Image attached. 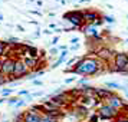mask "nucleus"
<instances>
[{"label": "nucleus", "instance_id": "nucleus-11", "mask_svg": "<svg viewBox=\"0 0 128 122\" xmlns=\"http://www.w3.org/2000/svg\"><path fill=\"white\" fill-rule=\"evenodd\" d=\"M82 16H84V19H88V20L98 17V14H96V13H82Z\"/></svg>", "mask_w": 128, "mask_h": 122}, {"label": "nucleus", "instance_id": "nucleus-28", "mask_svg": "<svg viewBox=\"0 0 128 122\" xmlns=\"http://www.w3.org/2000/svg\"><path fill=\"white\" fill-rule=\"evenodd\" d=\"M58 52V50H56V49H52V50H50V55H55V53Z\"/></svg>", "mask_w": 128, "mask_h": 122}, {"label": "nucleus", "instance_id": "nucleus-26", "mask_svg": "<svg viewBox=\"0 0 128 122\" xmlns=\"http://www.w3.org/2000/svg\"><path fill=\"white\" fill-rule=\"evenodd\" d=\"M33 83H35V85H39V86L42 85V82H40V81H33Z\"/></svg>", "mask_w": 128, "mask_h": 122}, {"label": "nucleus", "instance_id": "nucleus-1", "mask_svg": "<svg viewBox=\"0 0 128 122\" xmlns=\"http://www.w3.org/2000/svg\"><path fill=\"white\" fill-rule=\"evenodd\" d=\"M98 70H99V63L95 59L85 58L84 60H81L76 65V69L74 70V73H78V75H94Z\"/></svg>", "mask_w": 128, "mask_h": 122}, {"label": "nucleus", "instance_id": "nucleus-18", "mask_svg": "<svg viewBox=\"0 0 128 122\" xmlns=\"http://www.w3.org/2000/svg\"><path fill=\"white\" fill-rule=\"evenodd\" d=\"M4 47H6V45H4V42H0V56L3 55V52H4Z\"/></svg>", "mask_w": 128, "mask_h": 122}, {"label": "nucleus", "instance_id": "nucleus-31", "mask_svg": "<svg viewBox=\"0 0 128 122\" xmlns=\"http://www.w3.org/2000/svg\"><path fill=\"white\" fill-rule=\"evenodd\" d=\"M81 1H89V0H81Z\"/></svg>", "mask_w": 128, "mask_h": 122}, {"label": "nucleus", "instance_id": "nucleus-5", "mask_svg": "<svg viewBox=\"0 0 128 122\" xmlns=\"http://www.w3.org/2000/svg\"><path fill=\"white\" fill-rule=\"evenodd\" d=\"M28 73V68L24 66V63L20 62H14V69H13V75L14 76H23Z\"/></svg>", "mask_w": 128, "mask_h": 122}, {"label": "nucleus", "instance_id": "nucleus-27", "mask_svg": "<svg viewBox=\"0 0 128 122\" xmlns=\"http://www.w3.org/2000/svg\"><path fill=\"white\" fill-rule=\"evenodd\" d=\"M56 42H58V37H53V40H52V45H56Z\"/></svg>", "mask_w": 128, "mask_h": 122}, {"label": "nucleus", "instance_id": "nucleus-17", "mask_svg": "<svg viewBox=\"0 0 128 122\" xmlns=\"http://www.w3.org/2000/svg\"><path fill=\"white\" fill-rule=\"evenodd\" d=\"M13 92V89H4V91H2V95L3 96H7V95H10Z\"/></svg>", "mask_w": 128, "mask_h": 122}, {"label": "nucleus", "instance_id": "nucleus-7", "mask_svg": "<svg viewBox=\"0 0 128 122\" xmlns=\"http://www.w3.org/2000/svg\"><path fill=\"white\" fill-rule=\"evenodd\" d=\"M13 69H14V62H13V60H6V62H3L2 72L9 73V75H13Z\"/></svg>", "mask_w": 128, "mask_h": 122}, {"label": "nucleus", "instance_id": "nucleus-33", "mask_svg": "<svg viewBox=\"0 0 128 122\" xmlns=\"http://www.w3.org/2000/svg\"><path fill=\"white\" fill-rule=\"evenodd\" d=\"M127 17H128V16H127Z\"/></svg>", "mask_w": 128, "mask_h": 122}, {"label": "nucleus", "instance_id": "nucleus-8", "mask_svg": "<svg viewBox=\"0 0 128 122\" xmlns=\"http://www.w3.org/2000/svg\"><path fill=\"white\" fill-rule=\"evenodd\" d=\"M108 101H110V106H112L114 109H116V108H122V106H124V102L121 101V98L110 96V98H108Z\"/></svg>", "mask_w": 128, "mask_h": 122}, {"label": "nucleus", "instance_id": "nucleus-16", "mask_svg": "<svg viewBox=\"0 0 128 122\" xmlns=\"http://www.w3.org/2000/svg\"><path fill=\"white\" fill-rule=\"evenodd\" d=\"M29 53H30V56H32V58H36V56H38V50L33 49V47H30V49H29Z\"/></svg>", "mask_w": 128, "mask_h": 122}, {"label": "nucleus", "instance_id": "nucleus-2", "mask_svg": "<svg viewBox=\"0 0 128 122\" xmlns=\"http://www.w3.org/2000/svg\"><path fill=\"white\" fill-rule=\"evenodd\" d=\"M116 70H125L128 66V55L127 53H118L115 56Z\"/></svg>", "mask_w": 128, "mask_h": 122}, {"label": "nucleus", "instance_id": "nucleus-23", "mask_svg": "<svg viewBox=\"0 0 128 122\" xmlns=\"http://www.w3.org/2000/svg\"><path fill=\"white\" fill-rule=\"evenodd\" d=\"M79 40V39H78V37H72V39H70V43H76V42Z\"/></svg>", "mask_w": 128, "mask_h": 122}, {"label": "nucleus", "instance_id": "nucleus-4", "mask_svg": "<svg viewBox=\"0 0 128 122\" xmlns=\"http://www.w3.org/2000/svg\"><path fill=\"white\" fill-rule=\"evenodd\" d=\"M99 115L101 118H106V119H110V118H114L116 115V109H114L112 106H102L101 109H99Z\"/></svg>", "mask_w": 128, "mask_h": 122}, {"label": "nucleus", "instance_id": "nucleus-13", "mask_svg": "<svg viewBox=\"0 0 128 122\" xmlns=\"http://www.w3.org/2000/svg\"><path fill=\"white\" fill-rule=\"evenodd\" d=\"M35 59H24V66H26V68H32V66H33V65H35Z\"/></svg>", "mask_w": 128, "mask_h": 122}, {"label": "nucleus", "instance_id": "nucleus-29", "mask_svg": "<svg viewBox=\"0 0 128 122\" xmlns=\"http://www.w3.org/2000/svg\"><path fill=\"white\" fill-rule=\"evenodd\" d=\"M85 82H86V78H84V79H81V81H79V83H85Z\"/></svg>", "mask_w": 128, "mask_h": 122}, {"label": "nucleus", "instance_id": "nucleus-19", "mask_svg": "<svg viewBox=\"0 0 128 122\" xmlns=\"http://www.w3.org/2000/svg\"><path fill=\"white\" fill-rule=\"evenodd\" d=\"M18 101H19L18 98H10V99H9V105H16Z\"/></svg>", "mask_w": 128, "mask_h": 122}, {"label": "nucleus", "instance_id": "nucleus-21", "mask_svg": "<svg viewBox=\"0 0 128 122\" xmlns=\"http://www.w3.org/2000/svg\"><path fill=\"white\" fill-rule=\"evenodd\" d=\"M96 121H98V116H96V115H94L92 118H91V121H89V122H96Z\"/></svg>", "mask_w": 128, "mask_h": 122}, {"label": "nucleus", "instance_id": "nucleus-10", "mask_svg": "<svg viewBox=\"0 0 128 122\" xmlns=\"http://www.w3.org/2000/svg\"><path fill=\"white\" fill-rule=\"evenodd\" d=\"M86 33H88V35H91V36H94V37H95V36H98V32H96V27H95L94 24H91L89 27H86Z\"/></svg>", "mask_w": 128, "mask_h": 122}, {"label": "nucleus", "instance_id": "nucleus-24", "mask_svg": "<svg viewBox=\"0 0 128 122\" xmlns=\"http://www.w3.org/2000/svg\"><path fill=\"white\" fill-rule=\"evenodd\" d=\"M74 81H75V78H69V79H66L65 82H66V83H70V82H74Z\"/></svg>", "mask_w": 128, "mask_h": 122}, {"label": "nucleus", "instance_id": "nucleus-9", "mask_svg": "<svg viewBox=\"0 0 128 122\" xmlns=\"http://www.w3.org/2000/svg\"><path fill=\"white\" fill-rule=\"evenodd\" d=\"M94 93L98 95V96H101V98H110V96H112L108 89H106V91H105V89H94Z\"/></svg>", "mask_w": 128, "mask_h": 122}, {"label": "nucleus", "instance_id": "nucleus-32", "mask_svg": "<svg viewBox=\"0 0 128 122\" xmlns=\"http://www.w3.org/2000/svg\"><path fill=\"white\" fill-rule=\"evenodd\" d=\"M127 42H128V39H127Z\"/></svg>", "mask_w": 128, "mask_h": 122}, {"label": "nucleus", "instance_id": "nucleus-25", "mask_svg": "<svg viewBox=\"0 0 128 122\" xmlns=\"http://www.w3.org/2000/svg\"><path fill=\"white\" fill-rule=\"evenodd\" d=\"M28 93H29L28 91H20V92H19V95H28Z\"/></svg>", "mask_w": 128, "mask_h": 122}, {"label": "nucleus", "instance_id": "nucleus-6", "mask_svg": "<svg viewBox=\"0 0 128 122\" xmlns=\"http://www.w3.org/2000/svg\"><path fill=\"white\" fill-rule=\"evenodd\" d=\"M40 119H42V118L38 115V114H35L33 111L28 112V114L23 116V121L24 122H40Z\"/></svg>", "mask_w": 128, "mask_h": 122}, {"label": "nucleus", "instance_id": "nucleus-22", "mask_svg": "<svg viewBox=\"0 0 128 122\" xmlns=\"http://www.w3.org/2000/svg\"><path fill=\"white\" fill-rule=\"evenodd\" d=\"M9 42H14V43H16V42H19V39H18V37H10Z\"/></svg>", "mask_w": 128, "mask_h": 122}, {"label": "nucleus", "instance_id": "nucleus-20", "mask_svg": "<svg viewBox=\"0 0 128 122\" xmlns=\"http://www.w3.org/2000/svg\"><path fill=\"white\" fill-rule=\"evenodd\" d=\"M60 63H62V60H60V59H58V60H56V62L53 63V66H52V68H58V66H59Z\"/></svg>", "mask_w": 128, "mask_h": 122}, {"label": "nucleus", "instance_id": "nucleus-3", "mask_svg": "<svg viewBox=\"0 0 128 122\" xmlns=\"http://www.w3.org/2000/svg\"><path fill=\"white\" fill-rule=\"evenodd\" d=\"M65 19H68L70 23L74 24V27H78V26H81L82 22H84V16H82V13H68Z\"/></svg>", "mask_w": 128, "mask_h": 122}, {"label": "nucleus", "instance_id": "nucleus-14", "mask_svg": "<svg viewBox=\"0 0 128 122\" xmlns=\"http://www.w3.org/2000/svg\"><path fill=\"white\" fill-rule=\"evenodd\" d=\"M40 122H56L55 121V119H53L52 116H45V118H43V119H40Z\"/></svg>", "mask_w": 128, "mask_h": 122}, {"label": "nucleus", "instance_id": "nucleus-30", "mask_svg": "<svg viewBox=\"0 0 128 122\" xmlns=\"http://www.w3.org/2000/svg\"><path fill=\"white\" fill-rule=\"evenodd\" d=\"M3 101H4V99H0V104H2V102H3Z\"/></svg>", "mask_w": 128, "mask_h": 122}, {"label": "nucleus", "instance_id": "nucleus-15", "mask_svg": "<svg viewBox=\"0 0 128 122\" xmlns=\"http://www.w3.org/2000/svg\"><path fill=\"white\" fill-rule=\"evenodd\" d=\"M104 20L106 22V23H114V22H115L112 16H104Z\"/></svg>", "mask_w": 128, "mask_h": 122}, {"label": "nucleus", "instance_id": "nucleus-12", "mask_svg": "<svg viewBox=\"0 0 128 122\" xmlns=\"http://www.w3.org/2000/svg\"><path fill=\"white\" fill-rule=\"evenodd\" d=\"M108 88H118V89H124L125 86H122V85H120V83H114V82H106L105 83Z\"/></svg>", "mask_w": 128, "mask_h": 122}]
</instances>
